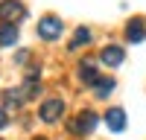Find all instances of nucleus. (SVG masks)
I'll use <instances>...</instances> for the list:
<instances>
[{"label":"nucleus","instance_id":"nucleus-13","mask_svg":"<svg viewBox=\"0 0 146 140\" xmlns=\"http://www.w3.org/2000/svg\"><path fill=\"white\" fill-rule=\"evenodd\" d=\"M6 125H9V120H6V111L0 108V128H6Z\"/></svg>","mask_w":146,"mask_h":140},{"label":"nucleus","instance_id":"nucleus-11","mask_svg":"<svg viewBox=\"0 0 146 140\" xmlns=\"http://www.w3.org/2000/svg\"><path fill=\"white\" fill-rule=\"evenodd\" d=\"M111 90H114V79H96V82H94V93H96L100 99H105Z\"/></svg>","mask_w":146,"mask_h":140},{"label":"nucleus","instance_id":"nucleus-8","mask_svg":"<svg viewBox=\"0 0 146 140\" xmlns=\"http://www.w3.org/2000/svg\"><path fill=\"white\" fill-rule=\"evenodd\" d=\"M85 44H91V29H88V26H79L76 32H73L67 50H79V47H85Z\"/></svg>","mask_w":146,"mask_h":140},{"label":"nucleus","instance_id":"nucleus-12","mask_svg":"<svg viewBox=\"0 0 146 140\" xmlns=\"http://www.w3.org/2000/svg\"><path fill=\"white\" fill-rule=\"evenodd\" d=\"M21 102H23V93L21 90H6V105H9V108H18Z\"/></svg>","mask_w":146,"mask_h":140},{"label":"nucleus","instance_id":"nucleus-4","mask_svg":"<svg viewBox=\"0 0 146 140\" xmlns=\"http://www.w3.org/2000/svg\"><path fill=\"white\" fill-rule=\"evenodd\" d=\"M38 35H41L44 41H56L58 35H62V20H58L56 15L41 18V23H38Z\"/></svg>","mask_w":146,"mask_h":140},{"label":"nucleus","instance_id":"nucleus-2","mask_svg":"<svg viewBox=\"0 0 146 140\" xmlns=\"http://www.w3.org/2000/svg\"><path fill=\"white\" fill-rule=\"evenodd\" d=\"M23 18H27V9L18 0H3L0 3V20L3 23H15V20H23Z\"/></svg>","mask_w":146,"mask_h":140},{"label":"nucleus","instance_id":"nucleus-10","mask_svg":"<svg viewBox=\"0 0 146 140\" xmlns=\"http://www.w3.org/2000/svg\"><path fill=\"white\" fill-rule=\"evenodd\" d=\"M79 79L88 82V85H94V82L100 79V76H96V70H94V61H91V58H85V61L79 64Z\"/></svg>","mask_w":146,"mask_h":140},{"label":"nucleus","instance_id":"nucleus-9","mask_svg":"<svg viewBox=\"0 0 146 140\" xmlns=\"http://www.w3.org/2000/svg\"><path fill=\"white\" fill-rule=\"evenodd\" d=\"M18 41V26L15 23H3L0 26V47H12Z\"/></svg>","mask_w":146,"mask_h":140},{"label":"nucleus","instance_id":"nucleus-1","mask_svg":"<svg viewBox=\"0 0 146 140\" xmlns=\"http://www.w3.org/2000/svg\"><path fill=\"white\" fill-rule=\"evenodd\" d=\"M96 123H100V117H96L94 111H82L76 120L67 123V131L70 134H91L94 128H96Z\"/></svg>","mask_w":146,"mask_h":140},{"label":"nucleus","instance_id":"nucleus-6","mask_svg":"<svg viewBox=\"0 0 146 140\" xmlns=\"http://www.w3.org/2000/svg\"><path fill=\"white\" fill-rule=\"evenodd\" d=\"M126 38H129L131 44H137V41L146 38V26H143V20H140V18H135V20H129V23H126Z\"/></svg>","mask_w":146,"mask_h":140},{"label":"nucleus","instance_id":"nucleus-7","mask_svg":"<svg viewBox=\"0 0 146 140\" xmlns=\"http://www.w3.org/2000/svg\"><path fill=\"white\" fill-rule=\"evenodd\" d=\"M105 123L111 125V131H123L126 128V114H123V108H111L105 114Z\"/></svg>","mask_w":146,"mask_h":140},{"label":"nucleus","instance_id":"nucleus-5","mask_svg":"<svg viewBox=\"0 0 146 140\" xmlns=\"http://www.w3.org/2000/svg\"><path fill=\"white\" fill-rule=\"evenodd\" d=\"M100 58H102V64H108V67H120V64H123V58H126V50H123V47H117V44H108Z\"/></svg>","mask_w":146,"mask_h":140},{"label":"nucleus","instance_id":"nucleus-3","mask_svg":"<svg viewBox=\"0 0 146 140\" xmlns=\"http://www.w3.org/2000/svg\"><path fill=\"white\" fill-rule=\"evenodd\" d=\"M62 114H64V102L62 99H47V102H41V108H38V117H41L44 123L62 120Z\"/></svg>","mask_w":146,"mask_h":140}]
</instances>
